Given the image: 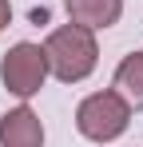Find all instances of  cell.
<instances>
[{
  "mask_svg": "<svg viewBox=\"0 0 143 147\" xmlns=\"http://www.w3.org/2000/svg\"><path fill=\"white\" fill-rule=\"evenodd\" d=\"M44 56H48V72L60 84H84L99 64V44H95L92 28H80L68 20V24L48 32Z\"/></svg>",
  "mask_w": 143,
  "mask_h": 147,
  "instance_id": "obj_1",
  "label": "cell"
},
{
  "mask_svg": "<svg viewBox=\"0 0 143 147\" xmlns=\"http://www.w3.org/2000/svg\"><path fill=\"white\" fill-rule=\"evenodd\" d=\"M127 123H131V107H127V99L119 96L115 88L92 92V96L80 99V107H76V127H80V135L92 139V143H111V139H119V135L127 131Z\"/></svg>",
  "mask_w": 143,
  "mask_h": 147,
  "instance_id": "obj_2",
  "label": "cell"
},
{
  "mask_svg": "<svg viewBox=\"0 0 143 147\" xmlns=\"http://www.w3.org/2000/svg\"><path fill=\"white\" fill-rule=\"evenodd\" d=\"M48 76H52V72H48L44 44H32V40L12 44V48L4 52V60H0V80H4L8 96H16V99L40 96V88H44Z\"/></svg>",
  "mask_w": 143,
  "mask_h": 147,
  "instance_id": "obj_3",
  "label": "cell"
},
{
  "mask_svg": "<svg viewBox=\"0 0 143 147\" xmlns=\"http://www.w3.org/2000/svg\"><path fill=\"white\" fill-rule=\"evenodd\" d=\"M0 147H44V123L28 103L0 115Z\"/></svg>",
  "mask_w": 143,
  "mask_h": 147,
  "instance_id": "obj_4",
  "label": "cell"
},
{
  "mask_svg": "<svg viewBox=\"0 0 143 147\" xmlns=\"http://www.w3.org/2000/svg\"><path fill=\"white\" fill-rule=\"evenodd\" d=\"M64 12H68L72 24L92 28V32H103V28L119 24L123 0H64Z\"/></svg>",
  "mask_w": 143,
  "mask_h": 147,
  "instance_id": "obj_5",
  "label": "cell"
},
{
  "mask_svg": "<svg viewBox=\"0 0 143 147\" xmlns=\"http://www.w3.org/2000/svg\"><path fill=\"white\" fill-rule=\"evenodd\" d=\"M111 88L127 99L131 111H143V52H131L119 60L115 76H111Z\"/></svg>",
  "mask_w": 143,
  "mask_h": 147,
  "instance_id": "obj_6",
  "label": "cell"
},
{
  "mask_svg": "<svg viewBox=\"0 0 143 147\" xmlns=\"http://www.w3.org/2000/svg\"><path fill=\"white\" fill-rule=\"evenodd\" d=\"M8 24H12V4H8V0H0V32H4Z\"/></svg>",
  "mask_w": 143,
  "mask_h": 147,
  "instance_id": "obj_7",
  "label": "cell"
}]
</instances>
